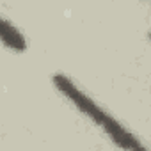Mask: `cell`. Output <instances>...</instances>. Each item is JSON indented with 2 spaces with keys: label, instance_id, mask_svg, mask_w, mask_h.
Segmentation results:
<instances>
[{
  "label": "cell",
  "instance_id": "obj_2",
  "mask_svg": "<svg viewBox=\"0 0 151 151\" xmlns=\"http://www.w3.org/2000/svg\"><path fill=\"white\" fill-rule=\"evenodd\" d=\"M0 41L14 52H25L27 50V41H25L23 34L2 16H0Z\"/></svg>",
  "mask_w": 151,
  "mask_h": 151
},
{
  "label": "cell",
  "instance_id": "obj_1",
  "mask_svg": "<svg viewBox=\"0 0 151 151\" xmlns=\"http://www.w3.org/2000/svg\"><path fill=\"white\" fill-rule=\"evenodd\" d=\"M52 82L64 98H68L86 117H89L94 124H98L117 147H123L128 151H146V146L132 132H128L116 117H112L109 112H105L93 98H89L80 87L75 86L71 78H68L66 75L57 73V75H53Z\"/></svg>",
  "mask_w": 151,
  "mask_h": 151
}]
</instances>
